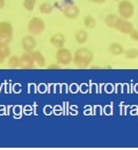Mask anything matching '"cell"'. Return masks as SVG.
<instances>
[{"label": "cell", "instance_id": "obj_1", "mask_svg": "<svg viewBox=\"0 0 138 150\" xmlns=\"http://www.w3.org/2000/svg\"><path fill=\"white\" fill-rule=\"evenodd\" d=\"M94 59V53L87 47H79L73 54V64L79 68H87Z\"/></svg>", "mask_w": 138, "mask_h": 150}, {"label": "cell", "instance_id": "obj_2", "mask_svg": "<svg viewBox=\"0 0 138 150\" xmlns=\"http://www.w3.org/2000/svg\"><path fill=\"white\" fill-rule=\"evenodd\" d=\"M118 14L122 19H131L135 14V6L129 0H119L118 2Z\"/></svg>", "mask_w": 138, "mask_h": 150}, {"label": "cell", "instance_id": "obj_3", "mask_svg": "<svg viewBox=\"0 0 138 150\" xmlns=\"http://www.w3.org/2000/svg\"><path fill=\"white\" fill-rule=\"evenodd\" d=\"M45 30V23L41 18H33L28 22V31L33 36H39Z\"/></svg>", "mask_w": 138, "mask_h": 150}, {"label": "cell", "instance_id": "obj_4", "mask_svg": "<svg viewBox=\"0 0 138 150\" xmlns=\"http://www.w3.org/2000/svg\"><path fill=\"white\" fill-rule=\"evenodd\" d=\"M72 59H73V54L69 49H65L64 46L60 47V49H57L56 60H57V64H59L60 66L70 65L72 62Z\"/></svg>", "mask_w": 138, "mask_h": 150}, {"label": "cell", "instance_id": "obj_5", "mask_svg": "<svg viewBox=\"0 0 138 150\" xmlns=\"http://www.w3.org/2000/svg\"><path fill=\"white\" fill-rule=\"evenodd\" d=\"M117 31H119L121 34H124V35H129L135 28H134V24L127 19H122V18H118L116 21V24L114 27Z\"/></svg>", "mask_w": 138, "mask_h": 150}, {"label": "cell", "instance_id": "obj_6", "mask_svg": "<svg viewBox=\"0 0 138 150\" xmlns=\"http://www.w3.org/2000/svg\"><path fill=\"white\" fill-rule=\"evenodd\" d=\"M21 46H22V49H23L24 52H31L37 46L36 38L34 37L33 35L24 36V37L22 38V40H21Z\"/></svg>", "mask_w": 138, "mask_h": 150}, {"label": "cell", "instance_id": "obj_7", "mask_svg": "<svg viewBox=\"0 0 138 150\" xmlns=\"http://www.w3.org/2000/svg\"><path fill=\"white\" fill-rule=\"evenodd\" d=\"M20 67L23 69H31L35 68V61L31 57L30 52H24L20 57Z\"/></svg>", "mask_w": 138, "mask_h": 150}, {"label": "cell", "instance_id": "obj_8", "mask_svg": "<svg viewBox=\"0 0 138 150\" xmlns=\"http://www.w3.org/2000/svg\"><path fill=\"white\" fill-rule=\"evenodd\" d=\"M63 14L66 19H70V20H74L77 19L80 14V9L77 5L74 4H70L67 6H65V8L63 9Z\"/></svg>", "mask_w": 138, "mask_h": 150}, {"label": "cell", "instance_id": "obj_9", "mask_svg": "<svg viewBox=\"0 0 138 150\" xmlns=\"http://www.w3.org/2000/svg\"><path fill=\"white\" fill-rule=\"evenodd\" d=\"M65 42H66V38L64 36V34H61V33H56L50 38V44L56 49L63 47L65 45Z\"/></svg>", "mask_w": 138, "mask_h": 150}, {"label": "cell", "instance_id": "obj_10", "mask_svg": "<svg viewBox=\"0 0 138 150\" xmlns=\"http://www.w3.org/2000/svg\"><path fill=\"white\" fill-rule=\"evenodd\" d=\"M30 53H31V57H33V59H34L35 64H36L39 67L43 68V67H45V66H46V61H45V58H44V56L42 54V52H41V51H37V50H33Z\"/></svg>", "mask_w": 138, "mask_h": 150}, {"label": "cell", "instance_id": "obj_11", "mask_svg": "<svg viewBox=\"0 0 138 150\" xmlns=\"http://www.w3.org/2000/svg\"><path fill=\"white\" fill-rule=\"evenodd\" d=\"M0 35H12L13 36V25L8 21H0Z\"/></svg>", "mask_w": 138, "mask_h": 150}, {"label": "cell", "instance_id": "obj_12", "mask_svg": "<svg viewBox=\"0 0 138 150\" xmlns=\"http://www.w3.org/2000/svg\"><path fill=\"white\" fill-rule=\"evenodd\" d=\"M108 50H109V52H110L113 56H121V54H123V52H124V49H123V46H122L119 43H112V44L109 45Z\"/></svg>", "mask_w": 138, "mask_h": 150}, {"label": "cell", "instance_id": "obj_13", "mask_svg": "<svg viewBox=\"0 0 138 150\" xmlns=\"http://www.w3.org/2000/svg\"><path fill=\"white\" fill-rule=\"evenodd\" d=\"M74 38L78 44L82 45V44L87 43V40H88V33L86 30H78L74 35Z\"/></svg>", "mask_w": 138, "mask_h": 150}, {"label": "cell", "instance_id": "obj_14", "mask_svg": "<svg viewBox=\"0 0 138 150\" xmlns=\"http://www.w3.org/2000/svg\"><path fill=\"white\" fill-rule=\"evenodd\" d=\"M52 9H54V6H52L51 4H49V2H42L39 6V13H42V14H44V15L50 14V13L52 12Z\"/></svg>", "mask_w": 138, "mask_h": 150}, {"label": "cell", "instance_id": "obj_15", "mask_svg": "<svg viewBox=\"0 0 138 150\" xmlns=\"http://www.w3.org/2000/svg\"><path fill=\"white\" fill-rule=\"evenodd\" d=\"M117 15L116 14H108L106 15L104 18V24L109 28H114L115 24H116V21H117Z\"/></svg>", "mask_w": 138, "mask_h": 150}, {"label": "cell", "instance_id": "obj_16", "mask_svg": "<svg viewBox=\"0 0 138 150\" xmlns=\"http://www.w3.org/2000/svg\"><path fill=\"white\" fill-rule=\"evenodd\" d=\"M8 67L9 68H19L20 67V57L18 56H9L8 57Z\"/></svg>", "mask_w": 138, "mask_h": 150}, {"label": "cell", "instance_id": "obj_17", "mask_svg": "<svg viewBox=\"0 0 138 150\" xmlns=\"http://www.w3.org/2000/svg\"><path fill=\"white\" fill-rule=\"evenodd\" d=\"M84 25H85V28H87V29H93V28L97 25V21H95V19H94L92 15H87V16H85V19H84Z\"/></svg>", "mask_w": 138, "mask_h": 150}, {"label": "cell", "instance_id": "obj_18", "mask_svg": "<svg viewBox=\"0 0 138 150\" xmlns=\"http://www.w3.org/2000/svg\"><path fill=\"white\" fill-rule=\"evenodd\" d=\"M123 56L129 60H135L138 58V50L137 49H128L123 52Z\"/></svg>", "mask_w": 138, "mask_h": 150}, {"label": "cell", "instance_id": "obj_19", "mask_svg": "<svg viewBox=\"0 0 138 150\" xmlns=\"http://www.w3.org/2000/svg\"><path fill=\"white\" fill-rule=\"evenodd\" d=\"M36 2H37V0H23L22 5L27 12H33L35 6H36Z\"/></svg>", "mask_w": 138, "mask_h": 150}, {"label": "cell", "instance_id": "obj_20", "mask_svg": "<svg viewBox=\"0 0 138 150\" xmlns=\"http://www.w3.org/2000/svg\"><path fill=\"white\" fill-rule=\"evenodd\" d=\"M0 56L4 59H7L11 56V49L8 47L7 44H0Z\"/></svg>", "mask_w": 138, "mask_h": 150}, {"label": "cell", "instance_id": "obj_21", "mask_svg": "<svg viewBox=\"0 0 138 150\" xmlns=\"http://www.w3.org/2000/svg\"><path fill=\"white\" fill-rule=\"evenodd\" d=\"M13 36L12 35H0V44H9Z\"/></svg>", "mask_w": 138, "mask_h": 150}, {"label": "cell", "instance_id": "obj_22", "mask_svg": "<svg viewBox=\"0 0 138 150\" xmlns=\"http://www.w3.org/2000/svg\"><path fill=\"white\" fill-rule=\"evenodd\" d=\"M130 38L132 39V40H135V42H138V30H136V29H134L130 34Z\"/></svg>", "mask_w": 138, "mask_h": 150}, {"label": "cell", "instance_id": "obj_23", "mask_svg": "<svg viewBox=\"0 0 138 150\" xmlns=\"http://www.w3.org/2000/svg\"><path fill=\"white\" fill-rule=\"evenodd\" d=\"M48 68L49 69H59L60 68V65L59 64H57V65H49Z\"/></svg>", "mask_w": 138, "mask_h": 150}, {"label": "cell", "instance_id": "obj_24", "mask_svg": "<svg viewBox=\"0 0 138 150\" xmlns=\"http://www.w3.org/2000/svg\"><path fill=\"white\" fill-rule=\"evenodd\" d=\"M88 1H91L93 4H98V5H101V4H104L106 2V0H88Z\"/></svg>", "mask_w": 138, "mask_h": 150}, {"label": "cell", "instance_id": "obj_25", "mask_svg": "<svg viewBox=\"0 0 138 150\" xmlns=\"http://www.w3.org/2000/svg\"><path fill=\"white\" fill-rule=\"evenodd\" d=\"M5 7V0H0V9Z\"/></svg>", "mask_w": 138, "mask_h": 150}, {"label": "cell", "instance_id": "obj_26", "mask_svg": "<svg viewBox=\"0 0 138 150\" xmlns=\"http://www.w3.org/2000/svg\"><path fill=\"white\" fill-rule=\"evenodd\" d=\"M4 61H5V59L0 56V65H1V64H4Z\"/></svg>", "mask_w": 138, "mask_h": 150}, {"label": "cell", "instance_id": "obj_27", "mask_svg": "<svg viewBox=\"0 0 138 150\" xmlns=\"http://www.w3.org/2000/svg\"><path fill=\"white\" fill-rule=\"evenodd\" d=\"M114 1H119V0H114Z\"/></svg>", "mask_w": 138, "mask_h": 150}]
</instances>
